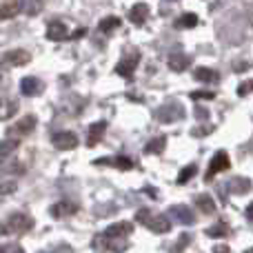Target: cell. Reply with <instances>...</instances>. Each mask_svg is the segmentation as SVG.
I'll use <instances>...</instances> for the list:
<instances>
[{"label": "cell", "instance_id": "cell-1", "mask_svg": "<svg viewBox=\"0 0 253 253\" xmlns=\"http://www.w3.org/2000/svg\"><path fill=\"white\" fill-rule=\"evenodd\" d=\"M31 229H34V218L29 213L16 211V213H9L0 222V236H22Z\"/></svg>", "mask_w": 253, "mask_h": 253}, {"label": "cell", "instance_id": "cell-2", "mask_svg": "<svg viewBox=\"0 0 253 253\" xmlns=\"http://www.w3.org/2000/svg\"><path fill=\"white\" fill-rule=\"evenodd\" d=\"M131 231H133V224L131 222H116V224H111V227H107V231L102 233V236H98L96 240H93V245L96 247L100 245V247H107V249L116 251L118 242L129 238Z\"/></svg>", "mask_w": 253, "mask_h": 253}, {"label": "cell", "instance_id": "cell-3", "mask_svg": "<svg viewBox=\"0 0 253 253\" xmlns=\"http://www.w3.org/2000/svg\"><path fill=\"white\" fill-rule=\"evenodd\" d=\"M184 118V107L180 105V102H165L162 107H158L156 109V120H160V123L169 125V123H178V120Z\"/></svg>", "mask_w": 253, "mask_h": 253}, {"label": "cell", "instance_id": "cell-4", "mask_svg": "<svg viewBox=\"0 0 253 253\" xmlns=\"http://www.w3.org/2000/svg\"><path fill=\"white\" fill-rule=\"evenodd\" d=\"M229 165H231V162H229V153L227 151H215V156L211 158V162H209V169H207L205 180H213V175L227 171Z\"/></svg>", "mask_w": 253, "mask_h": 253}, {"label": "cell", "instance_id": "cell-5", "mask_svg": "<svg viewBox=\"0 0 253 253\" xmlns=\"http://www.w3.org/2000/svg\"><path fill=\"white\" fill-rule=\"evenodd\" d=\"M31 60V53L25 49H9L2 58H0V65L2 67H22Z\"/></svg>", "mask_w": 253, "mask_h": 253}, {"label": "cell", "instance_id": "cell-6", "mask_svg": "<svg viewBox=\"0 0 253 253\" xmlns=\"http://www.w3.org/2000/svg\"><path fill=\"white\" fill-rule=\"evenodd\" d=\"M36 129V116H25L22 120H18V123H13L11 126H9V131H7V138H13V140H18L20 135H27V133H31V131Z\"/></svg>", "mask_w": 253, "mask_h": 253}, {"label": "cell", "instance_id": "cell-7", "mask_svg": "<svg viewBox=\"0 0 253 253\" xmlns=\"http://www.w3.org/2000/svg\"><path fill=\"white\" fill-rule=\"evenodd\" d=\"M51 142H53V147L60 149V151H71V149L78 147V135H76L74 131H58V133H53Z\"/></svg>", "mask_w": 253, "mask_h": 253}, {"label": "cell", "instance_id": "cell-8", "mask_svg": "<svg viewBox=\"0 0 253 253\" xmlns=\"http://www.w3.org/2000/svg\"><path fill=\"white\" fill-rule=\"evenodd\" d=\"M140 62V51H129L123 60L116 65V74L118 76H125V78H129V76H133L135 67H138Z\"/></svg>", "mask_w": 253, "mask_h": 253}, {"label": "cell", "instance_id": "cell-9", "mask_svg": "<svg viewBox=\"0 0 253 253\" xmlns=\"http://www.w3.org/2000/svg\"><path fill=\"white\" fill-rule=\"evenodd\" d=\"M20 91H22V96L34 98L44 91V84H42V80L36 78V76H27V78L20 80Z\"/></svg>", "mask_w": 253, "mask_h": 253}, {"label": "cell", "instance_id": "cell-10", "mask_svg": "<svg viewBox=\"0 0 253 253\" xmlns=\"http://www.w3.org/2000/svg\"><path fill=\"white\" fill-rule=\"evenodd\" d=\"M78 209H80V207L76 205V202L62 200V202H56V205H51L49 213H51V218L60 220V218H69V215H76V213H78Z\"/></svg>", "mask_w": 253, "mask_h": 253}, {"label": "cell", "instance_id": "cell-11", "mask_svg": "<svg viewBox=\"0 0 253 253\" xmlns=\"http://www.w3.org/2000/svg\"><path fill=\"white\" fill-rule=\"evenodd\" d=\"M169 215L180 224H193L196 222V213L189 209L187 205H173L169 207Z\"/></svg>", "mask_w": 253, "mask_h": 253}, {"label": "cell", "instance_id": "cell-12", "mask_svg": "<svg viewBox=\"0 0 253 253\" xmlns=\"http://www.w3.org/2000/svg\"><path fill=\"white\" fill-rule=\"evenodd\" d=\"M144 227L153 233H169L171 231V220H169V215L158 213V215H151V220H149Z\"/></svg>", "mask_w": 253, "mask_h": 253}, {"label": "cell", "instance_id": "cell-13", "mask_svg": "<svg viewBox=\"0 0 253 253\" xmlns=\"http://www.w3.org/2000/svg\"><path fill=\"white\" fill-rule=\"evenodd\" d=\"M167 65H169V69L171 71H184L189 65H191V58L187 56V53H182V51H171L169 53V58H167Z\"/></svg>", "mask_w": 253, "mask_h": 253}, {"label": "cell", "instance_id": "cell-14", "mask_svg": "<svg viewBox=\"0 0 253 253\" xmlns=\"http://www.w3.org/2000/svg\"><path fill=\"white\" fill-rule=\"evenodd\" d=\"M147 16H149V4H144V2L133 4L131 11H129V20L133 22V25H138V27L147 22Z\"/></svg>", "mask_w": 253, "mask_h": 253}, {"label": "cell", "instance_id": "cell-15", "mask_svg": "<svg viewBox=\"0 0 253 253\" xmlns=\"http://www.w3.org/2000/svg\"><path fill=\"white\" fill-rule=\"evenodd\" d=\"M18 114V102L13 98H0V120H11Z\"/></svg>", "mask_w": 253, "mask_h": 253}, {"label": "cell", "instance_id": "cell-16", "mask_svg": "<svg viewBox=\"0 0 253 253\" xmlns=\"http://www.w3.org/2000/svg\"><path fill=\"white\" fill-rule=\"evenodd\" d=\"M105 131H107V123H105V120H100V123L89 126V135H87V144H89V147H96V144L102 140Z\"/></svg>", "mask_w": 253, "mask_h": 253}, {"label": "cell", "instance_id": "cell-17", "mask_svg": "<svg viewBox=\"0 0 253 253\" xmlns=\"http://www.w3.org/2000/svg\"><path fill=\"white\" fill-rule=\"evenodd\" d=\"M20 13V0H4L0 2V20H9V18Z\"/></svg>", "mask_w": 253, "mask_h": 253}, {"label": "cell", "instance_id": "cell-18", "mask_svg": "<svg viewBox=\"0 0 253 253\" xmlns=\"http://www.w3.org/2000/svg\"><path fill=\"white\" fill-rule=\"evenodd\" d=\"M196 207L202 211V213H207V215L215 213V202H213V198L207 196V193H200V196H196Z\"/></svg>", "mask_w": 253, "mask_h": 253}, {"label": "cell", "instance_id": "cell-19", "mask_svg": "<svg viewBox=\"0 0 253 253\" xmlns=\"http://www.w3.org/2000/svg\"><path fill=\"white\" fill-rule=\"evenodd\" d=\"M47 38L49 40H65V38H69L67 27L62 25V22H51V25L47 27Z\"/></svg>", "mask_w": 253, "mask_h": 253}, {"label": "cell", "instance_id": "cell-20", "mask_svg": "<svg viewBox=\"0 0 253 253\" xmlns=\"http://www.w3.org/2000/svg\"><path fill=\"white\" fill-rule=\"evenodd\" d=\"M20 147V142L13 138H4L0 140V160H7L9 156H13V151Z\"/></svg>", "mask_w": 253, "mask_h": 253}, {"label": "cell", "instance_id": "cell-21", "mask_svg": "<svg viewBox=\"0 0 253 253\" xmlns=\"http://www.w3.org/2000/svg\"><path fill=\"white\" fill-rule=\"evenodd\" d=\"M193 76H196V80H200V83H218V80H220L218 71H215V69H207V67H205V69H202V67H200V69H196V74H193Z\"/></svg>", "mask_w": 253, "mask_h": 253}, {"label": "cell", "instance_id": "cell-22", "mask_svg": "<svg viewBox=\"0 0 253 253\" xmlns=\"http://www.w3.org/2000/svg\"><path fill=\"white\" fill-rule=\"evenodd\" d=\"M229 189H231V193H247V191H251V180L249 178H233L231 182H229Z\"/></svg>", "mask_w": 253, "mask_h": 253}, {"label": "cell", "instance_id": "cell-23", "mask_svg": "<svg viewBox=\"0 0 253 253\" xmlns=\"http://www.w3.org/2000/svg\"><path fill=\"white\" fill-rule=\"evenodd\" d=\"M167 147V138L165 135H158V138H153L151 142H147V147H144V153H162Z\"/></svg>", "mask_w": 253, "mask_h": 253}, {"label": "cell", "instance_id": "cell-24", "mask_svg": "<svg viewBox=\"0 0 253 253\" xmlns=\"http://www.w3.org/2000/svg\"><path fill=\"white\" fill-rule=\"evenodd\" d=\"M207 236L209 238H227L229 236V227L224 222H218V224H213V227L207 229Z\"/></svg>", "mask_w": 253, "mask_h": 253}, {"label": "cell", "instance_id": "cell-25", "mask_svg": "<svg viewBox=\"0 0 253 253\" xmlns=\"http://www.w3.org/2000/svg\"><path fill=\"white\" fill-rule=\"evenodd\" d=\"M196 171H198V167L196 165H189V167H184L182 171H180V175H178V184H187L189 180L196 175Z\"/></svg>", "mask_w": 253, "mask_h": 253}, {"label": "cell", "instance_id": "cell-26", "mask_svg": "<svg viewBox=\"0 0 253 253\" xmlns=\"http://www.w3.org/2000/svg\"><path fill=\"white\" fill-rule=\"evenodd\" d=\"M0 173L7 175V173H25V165H20V162H11V165H2L0 167Z\"/></svg>", "mask_w": 253, "mask_h": 253}, {"label": "cell", "instance_id": "cell-27", "mask_svg": "<svg viewBox=\"0 0 253 253\" xmlns=\"http://www.w3.org/2000/svg\"><path fill=\"white\" fill-rule=\"evenodd\" d=\"M120 25V20L116 16H109V18H105V20H100V25H98V29L100 31H105V34H109L111 29H116V27Z\"/></svg>", "mask_w": 253, "mask_h": 253}, {"label": "cell", "instance_id": "cell-28", "mask_svg": "<svg viewBox=\"0 0 253 253\" xmlns=\"http://www.w3.org/2000/svg\"><path fill=\"white\" fill-rule=\"evenodd\" d=\"M18 189V184L13 182V180H2L0 182V196H9V193H13Z\"/></svg>", "mask_w": 253, "mask_h": 253}, {"label": "cell", "instance_id": "cell-29", "mask_svg": "<svg viewBox=\"0 0 253 253\" xmlns=\"http://www.w3.org/2000/svg\"><path fill=\"white\" fill-rule=\"evenodd\" d=\"M111 165L118 167V169H131V167H133V162H131L126 156H118V158H114V162H111Z\"/></svg>", "mask_w": 253, "mask_h": 253}, {"label": "cell", "instance_id": "cell-30", "mask_svg": "<svg viewBox=\"0 0 253 253\" xmlns=\"http://www.w3.org/2000/svg\"><path fill=\"white\" fill-rule=\"evenodd\" d=\"M38 253H74V249L69 245H58V247H51V249H44Z\"/></svg>", "mask_w": 253, "mask_h": 253}, {"label": "cell", "instance_id": "cell-31", "mask_svg": "<svg viewBox=\"0 0 253 253\" xmlns=\"http://www.w3.org/2000/svg\"><path fill=\"white\" fill-rule=\"evenodd\" d=\"M149 220H151V211H149V209H140L138 213H135V222H140V224H147Z\"/></svg>", "mask_w": 253, "mask_h": 253}, {"label": "cell", "instance_id": "cell-32", "mask_svg": "<svg viewBox=\"0 0 253 253\" xmlns=\"http://www.w3.org/2000/svg\"><path fill=\"white\" fill-rule=\"evenodd\" d=\"M211 98H215L213 91H193L191 93V100H211Z\"/></svg>", "mask_w": 253, "mask_h": 253}, {"label": "cell", "instance_id": "cell-33", "mask_svg": "<svg viewBox=\"0 0 253 253\" xmlns=\"http://www.w3.org/2000/svg\"><path fill=\"white\" fill-rule=\"evenodd\" d=\"M251 91H253V80H247V83H242L238 87V96H249Z\"/></svg>", "mask_w": 253, "mask_h": 253}, {"label": "cell", "instance_id": "cell-34", "mask_svg": "<svg viewBox=\"0 0 253 253\" xmlns=\"http://www.w3.org/2000/svg\"><path fill=\"white\" fill-rule=\"evenodd\" d=\"M0 253H25L20 245H2L0 247Z\"/></svg>", "mask_w": 253, "mask_h": 253}, {"label": "cell", "instance_id": "cell-35", "mask_svg": "<svg viewBox=\"0 0 253 253\" xmlns=\"http://www.w3.org/2000/svg\"><path fill=\"white\" fill-rule=\"evenodd\" d=\"M189 242H191V236H187V233H182V236H180V240H178V245L173 247V251H175V253H178V251H182L184 247L189 245Z\"/></svg>", "mask_w": 253, "mask_h": 253}, {"label": "cell", "instance_id": "cell-36", "mask_svg": "<svg viewBox=\"0 0 253 253\" xmlns=\"http://www.w3.org/2000/svg\"><path fill=\"white\" fill-rule=\"evenodd\" d=\"M180 25H182V27H196L198 25V18L193 16V13H187V16H182Z\"/></svg>", "mask_w": 253, "mask_h": 253}, {"label": "cell", "instance_id": "cell-37", "mask_svg": "<svg viewBox=\"0 0 253 253\" xmlns=\"http://www.w3.org/2000/svg\"><path fill=\"white\" fill-rule=\"evenodd\" d=\"M196 116H198V120H207V118H209V111H207L205 107L196 105Z\"/></svg>", "mask_w": 253, "mask_h": 253}, {"label": "cell", "instance_id": "cell-38", "mask_svg": "<svg viewBox=\"0 0 253 253\" xmlns=\"http://www.w3.org/2000/svg\"><path fill=\"white\" fill-rule=\"evenodd\" d=\"M213 126H200V129H193V135H202V133H209Z\"/></svg>", "mask_w": 253, "mask_h": 253}, {"label": "cell", "instance_id": "cell-39", "mask_svg": "<svg viewBox=\"0 0 253 253\" xmlns=\"http://www.w3.org/2000/svg\"><path fill=\"white\" fill-rule=\"evenodd\" d=\"M213 253H229V247L227 245H215L213 247Z\"/></svg>", "mask_w": 253, "mask_h": 253}, {"label": "cell", "instance_id": "cell-40", "mask_svg": "<svg viewBox=\"0 0 253 253\" xmlns=\"http://www.w3.org/2000/svg\"><path fill=\"white\" fill-rule=\"evenodd\" d=\"M245 213H247V220H249V222H253V202H251L249 207H247Z\"/></svg>", "mask_w": 253, "mask_h": 253}, {"label": "cell", "instance_id": "cell-41", "mask_svg": "<svg viewBox=\"0 0 253 253\" xmlns=\"http://www.w3.org/2000/svg\"><path fill=\"white\" fill-rule=\"evenodd\" d=\"M84 31H87V29H76V34H71V38H83Z\"/></svg>", "mask_w": 253, "mask_h": 253}, {"label": "cell", "instance_id": "cell-42", "mask_svg": "<svg viewBox=\"0 0 253 253\" xmlns=\"http://www.w3.org/2000/svg\"><path fill=\"white\" fill-rule=\"evenodd\" d=\"M245 253H253V247H251V249H247V251H245Z\"/></svg>", "mask_w": 253, "mask_h": 253}]
</instances>
